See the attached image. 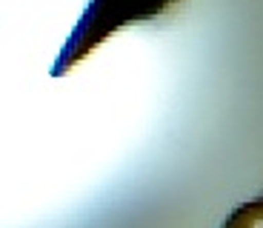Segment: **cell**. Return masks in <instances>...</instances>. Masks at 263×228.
I'll return each mask as SVG.
<instances>
[{"mask_svg": "<svg viewBox=\"0 0 263 228\" xmlns=\"http://www.w3.org/2000/svg\"><path fill=\"white\" fill-rule=\"evenodd\" d=\"M220 228H263V200H252L237 205Z\"/></svg>", "mask_w": 263, "mask_h": 228, "instance_id": "cell-2", "label": "cell"}, {"mask_svg": "<svg viewBox=\"0 0 263 228\" xmlns=\"http://www.w3.org/2000/svg\"><path fill=\"white\" fill-rule=\"evenodd\" d=\"M183 3V0H89L86 12L80 14L78 26L66 37L58 60H54V77L72 72L78 63H83L95 49L106 40L118 34L120 29L132 23H146V20H158L166 12Z\"/></svg>", "mask_w": 263, "mask_h": 228, "instance_id": "cell-1", "label": "cell"}]
</instances>
